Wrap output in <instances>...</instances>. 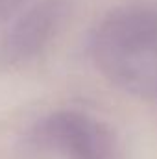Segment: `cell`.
<instances>
[{"mask_svg": "<svg viewBox=\"0 0 157 159\" xmlns=\"http://www.w3.org/2000/svg\"><path fill=\"white\" fill-rule=\"evenodd\" d=\"M92 56L120 89L157 98V9L135 6L113 11L92 35Z\"/></svg>", "mask_w": 157, "mask_h": 159, "instance_id": "obj_1", "label": "cell"}, {"mask_svg": "<svg viewBox=\"0 0 157 159\" xmlns=\"http://www.w3.org/2000/svg\"><path fill=\"white\" fill-rule=\"evenodd\" d=\"M37 139L63 159H113V137L94 119L81 113H57L41 122Z\"/></svg>", "mask_w": 157, "mask_h": 159, "instance_id": "obj_2", "label": "cell"}]
</instances>
